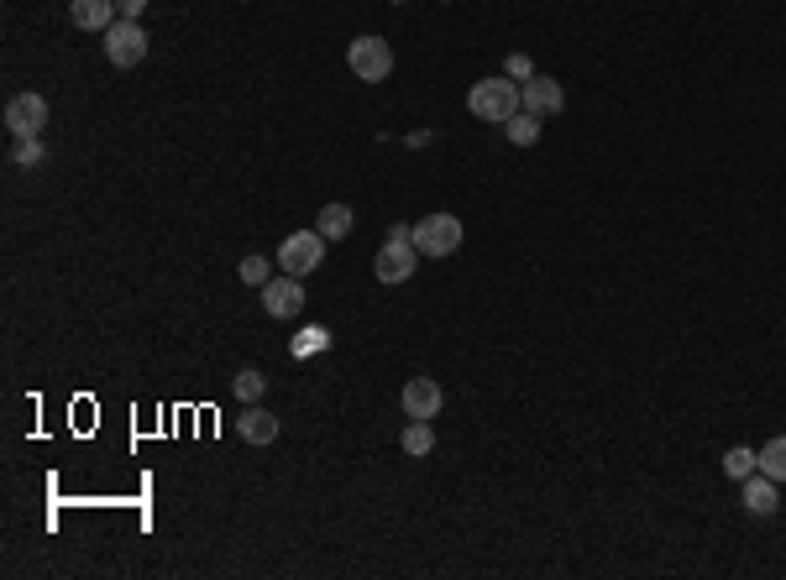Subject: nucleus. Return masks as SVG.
Masks as SVG:
<instances>
[{"label": "nucleus", "instance_id": "2eb2a0df", "mask_svg": "<svg viewBox=\"0 0 786 580\" xmlns=\"http://www.w3.org/2000/svg\"><path fill=\"white\" fill-rule=\"evenodd\" d=\"M398 444H404V455H430V450H435V429H430V418H409L404 435H398Z\"/></svg>", "mask_w": 786, "mask_h": 580}, {"label": "nucleus", "instance_id": "dca6fc26", "mask_svg": "<svg viewBox=\"0 0 786 580\" xmlns=\"http://www.w3.org/2000/svg\"><path fill=\"white\" fill-rule=\"evenodd\" d=\"M504 131H509V142H515V146H535V142H541V116L515 111V116L504 120Z\"/></svg>", "mask_w": 786, "mask_h": 580}, {"label": "nucleus", "instance_id": "ddd939ff", "mask_svg": "<svg viewBox=\"0 0 786 580\" xmlns=\"http://www.w3.org/2000/svg\"><path fill=\"white\" fill-rule=\"evenodd\" d=\"M357 225V215H352V204H326L320 209V220H315V231L326 235V241H346Z\"/></svg>", "mask_w": 786, "mask_h": 580}, {"label": "nucleus", "instance_id": "423d86ee", "mask_svg": "<svg viewBox=\"0 0 786 580\" xmlns=\"http://www.w3.org/2000/svg\"><path fill=\"white\" fill-rule=\"evenodd\" d=\"M5 126H11V137H42V126H48V100H42V94H11Z\"/></svg>", "mask_w": 786, "mask_h": 580}, {"label": "nucleus", "instance_id": "9b49d317", "mask_svg": "<svg viewBox=\"0 0 786 580\" xmlns=\"http://www.w3.org/2000/svg\"><path fill=\"white\" fill-rule=\"evenodd\" d=\"M68 16H74V27L79 31H105L122 11H116V0H74L68 5Z\"/></svg>", "mask_w": 786, "mask_h": 580}, {"label": "nucleus", "instance_id": "f257e3e1", "mask_svg": "<svg viewBox=\"0 0 786 580\" xmlns=\"http://www.w3.org/2000/svg\"><path fill=\"white\" fill-rule=\"evenodd\" d=\"M467 111L478 120H487V126H504L515 111H524V100H519L515 79H478L472 94H467Z\"/></svg>", "mask_w": 786, "mask_h": 580}, {"label": "nucleus", "instance_id": "393cba45", "mask_svg": "<svg viewBox=\"0 0 786 580\" xmlns=\"http://www.w3.org/2000/svg\"><path fill=\"white\" fill-rule=\"evenodd\" d=\"M393 5H409V0H393Z\"/></svg>", "mask_w": 786, "mask_h": 580}, {"label": "nucleus", "instance_id": "4be33fe9", "mask_svg": "<svg viewBox=\"0 0 786 580\" xmlns=\"http://www.w3.org/2000/svg\"><path fill=\"white\" fill-rule=\"evenodd\" d=\"M509 79H515V85L535 79V68H530V59H524V53H515V59H509Z\"/></svg>", "mask_w": 786, "mask_h": 580}, {"label": "nucleus", "instance_id": "a211bd4d", "mask_svg": "<svg viewBox=\"0 0 786 580\" xmlns=\"http://www.w3.org/2000/svg\"><path fill=\"white\" fill-rule=\"evenodd\" d=\"M760 476H771L776 487L786 481V435H782V439H771V444L760 450Z\"/></svg>", "mask_w": 786, "mask_h": 580}, {"label": "nucleus", "instance_id": "f8f14e48", "mask_svg": "<svg viewBox=\"0 0 786 580\" xmlns=\"http://www.w3.org/2000/svg\"><path fill=\"white\" fill-rule=\"evenodd\" d=\"M782 507V497H776V481L771 476H745V513H756V518H771Z\"/></svg>", "mask_w": 786, "mask_h": 580}, {"label": "nucleus", "instance_id": "39448f33", "mask_svg": "<svg viewBox=\"0 0 786 580\" xmlns=\"http://www.w3.org/2000/svg\"><path fill=\"white\" fill-rule=\"evenodd\" d=\"M105 59L116 63V68H137V63L148 59V31H142V22H111L105 27Z\"/></svg>", "mask_w": 786, "mask_h": 580}, {"label": "nucleus", "instance_id": "1a4fd4ad", "mask_svg": "<svg viewBox=\"0 0 786 580\" xmlns=\"http://www.w3.org/2000/svg\"><path fill=\"white\" fill-rule=\"evenodd\" d=\"M398 403H404V418H435L441 403H446V392H441L435 377H409V387L398 392Z\"/></svg>", "mask_w": 786, "mask_h": 580}, {"label": "nucleus", "instance_id": "6ab92c4d", "mask_svg": "<svg viewBox=\"0 0 786 580\" xmlns=\"http://www.w3.org/2000/svg\"><path fill=\"white\" fill-rule=\"evenodd\" d=\"M231 387H237V398H242V403H257L268 382H263V372H242V377L231 382Z\"/></svg>", "mask_w": 786, "mask_h": 580}, {"label": "nucleus", "instance_id": "f03ea898", "mask_svg": "<svg viewBox=\"0 0 786 580\" xmlns=\"http://www.w3.org/2000/svg\"><path fill=\"white\" fill-rule=\"evenodd\" d=\"M346 63H352V74H357L363 85H383V79L393 74V48L383 42V37H352Z\"/></svg>", "mask_w": 786, "mask_h": 580}, {"label": "nucleus", "instance_id": "9d476101", "mask_svg": "<svg viewBox=\"0 0 786 580\" xmlns=\"http://www.w3.org/2000/svg\"><path fill=\"white\" fill-rule=\"evenodd\" d=\"M519 100H524V111H530V116H556V111L567 105V89L556 85L550 74H535V79H524V85H519Z\"/></svg>", "mask_w": 786, "mask_h": 580}, {"label": "nucleus", "instance_id": "4468645a", "mask_svg": "<svg viewBox=\"0 0 786 580\" xmlns=\"http://www.w3.org/2000/svg\"><path fill=\"white\" fill-rule=\"evenodd\" d=\"M242 439L246 444H272V439H278V418H272L268 408H246L242 413Z\"/></svg>", "mask_w": 786, "mask_h": 580}, {"label": "nucleus", "instance_id": "b1692460", "mask_svg": "<svg viewBox=\"0 0 786 580\" xmlns=\"http://www.w3.org/2000/svg\"><path fill=\"white\" fill-rule=\"evenodd\" d=\"M389 241H393V246H415V231H409V225H393Z\"/></svg>", "mask_w": 786, "mask_h": 580}, {"label": "nucleus", "instance_id": "7ed1b4c3", "mask_svg": "<svg viewBox=\"0 0 786 580\" xmlns=\"http://www.w3.org/2000/svg\"><path fill=\"white\" fill-rule=\"evenodd\" d=\"M415 252L420 257H452V252H461V220L456 215H424L420 225H415Z\"/></svg>", "mask_w": 786, "mask_h": 580}, {"label": "nucleus", "instance_id": "0eeeda50", "mask_svg": "<svg viewBox=\"0 0 786 580\" xmlns=\"http://www.w3.org/2000/svg\"><path fill=\"white\" fill-rule=\"evenodd\" d=\"M415 267H420V252L383 241V252H378V261H372V278H378L383 288H398V283H409V278H415Z\"/></svg>", "mask_w": 786, "mask_h": 580}, {"label": "nucleus", "instance_id": "20e7f679", "mask_svg": "<svg viewBox=\"0 0 786 580\" xmlns=\"http://www.w3.org/2000/svg\"><path fill=\"white\" fill-rule=\"evenodd\" d=\"M320 261H326V235L320 231H294L278 246V267H283L289 278H309Z\"/></svg>", "mask_w": 786, "mask_h": 580}, {"label": "nucleus", "instance_id": "5701e85b", "mask_svg": "<svg viewBox=\"0 0 786 580\" xmlns=\"http://www.w3.org/2000/svg\"><path fill=\"white\" fill-rule=\"evenodd\" d=\"M116 11H122V22H137L148 11V0H116Z\"/></svg>", "mask_w": 786, "mask_h": 580}, {"label": "nucleus", "instance_id": "f3484780", "mask_svg": "<svg viewBox=\"0 0 786 580\" xmlns=\"http://www.w3.org/2000/svg\"><path fill=\"white\" fill-rule=\"evenodd\" d=\"M756 471H760V450H750V444H734L724 455V476H734V481H745Z\"/></svg>", "mask_w": 786, "mask_h": 580}, {"label": "nucleus", "instance_id": "6e6552de", "mask_svg": "<svg viewBox=\"0 0 786 580\" xmlns=\"http://www.w3.org/2000/svg\"><path fill=\"white\" fill-rule=\"evenodd\" d=\"M263 309H268L272 320H294L304 309L300 278H289V272H283V278H268V283H263Z\"/></svg>", "mask_w": 786, "mask_h": 580}, {"label": "nucleus", "instance_id": "aec40b11", "mask_svg": "<svg viewBox=\"0 0 786 580\" xmlns=\"http://www.w3.org/2000/svg\"><path fill=\"white\" fill-rule=\"evenodd\" d=\"M268 278H272V267H268L263 257H246V261H242V283H252V288H263Z\"/></svg>", "mask_w": 786, "mask_h": 580}, {"label": "nucleus", "instance_id": "412c9836", "mask_svg": "<svg viewBox=\"0 0 786 580\" xmlns=\"http://www.w3.org/2000/svg\"><path fill=\"white\" fill-rule=\"evenodd\" d=\"M16 163H22V168H37V163H42V142H37V137H16Z\"/></svg>", "mask_w": 786, "mask_h": 580}]
</instances>
